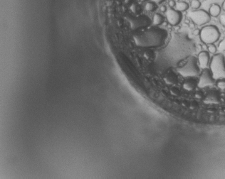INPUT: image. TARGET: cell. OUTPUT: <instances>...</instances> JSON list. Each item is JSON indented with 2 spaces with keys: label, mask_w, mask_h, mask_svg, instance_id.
I'll return each instance as SVG.
<instances>
[{
  "label": "cell",
  "mask_w": 225,
  "mask_h": 179,
  "mask_svg": "<svg viewBox=\"0 0 225 179\" xmlns=\"http://www.w3.org/2000/svg\"><path fill=\"white\" fill-rule=\"evenodd\" d=\"M214 79L212 76V72H211L210 70L205 68L201 73L197 85L200 88H203V87H205L212 86V85H214Z\"/></svg>",
  "instance_id": "cell-6"
},
{
  "label": "cell",
  "mask_w": 225,
  "mask_h": 179,
  "mask_svg": "<svg viewBox=\"0 0 225 179\" xmlns=\"http://www.w3.org/2000/svg\"><path fill=\"white\" fill-rule=\"evenodd\" d=\"M196 85H197L196 81H195V80H194L192 78H189V79L185 80L183 83L184 89L188 91L193 90L195 88V87H196Z\"/></svg>",
  "instance_id": "cell-11"
},
{
  "label": "cell",
  "mask_w": 225,
  "mask_h": 179,
  "mask_svg": "<svg viewBox=\"0 0 225 179\" xmlns=\"http://www.w3.org/2000/svg\"><path fill=\"white\" fill-rule=\"evenodd\" d=\"M200 34V31L198 30V29H197V30H195V32H194V34L195 35H198Z\"/></svg>",
  "instance_id": "cell-24"
},
{
  "label": "cell",
  "mask_w": 225,
  "mask_h": 179,
  "mask_svg": "<svg viewBox=\"0 0 225 179\" xmlns=\"http://www.w3.org/2000/svg\"><path fill=\"white\" fill-rule=\"evenodd\" d=\"M164 21V17L162 15L159 14H155L153 16V19H152V22L153 24L155 26H158V25L162 24Z\"/></svg>",
  "instance_id": "cell-14"
},
{
  "label": "cell",
  "mask_w": 225,
  "mask_h": 179,
  "mask_svg": "<svg viewBox=\"0 0 225 179\" xmlns=\"http://www.w3.org/2000/svg\"><path fill=\"white\" fill-rule=\"evenodd\" d=\"M175 7L176 10L182 12V11H185L188 9L189 5L185 2H179L176 3Z\"/></svg>",
  "instance_id": "cell-13"
},
{
  "label": "cell",
  "mask_w": 225,
  "mask_h": 179,
  "mask_svg": "<svg viewBox=\"0 0 225 179\" xmlns=\"http://www.w3.org/2000/svg\"><path fill=\"white\" fill-rule=\"evenodd\" d=\"M187 17L195 24L198 25V26H202V25L207 24L211 19L209 14L207 13L206 11L202 10V9L189 11L187 13Z\"/></svg>",
  "instance_id": "cell-5"
},
{
  "label": "cell",
  "mask_w": 225,
  "mask_h": 179,
  "mask_svg": "<svg viewBox=\"0 0 225 179\" xmlns=\"http://www.w3.org/2000/svg\"><path fill=\"white\" fill-rule=\"evenodd\" d=\"M209 54L206 51H202L199 53L198 55V62L199 64V66L202 68L205 69L207 68V65L209 64Z\"/></svg>",
  "instance_id": "cell-9"
},
{
  "label": "cell",
  "mask_w": 225,
  "mask_h": 179,
  "mask_svg": "<svg viewBox=\"0 0 225 179\" xmlns=\"http://www.w3.org/2000/svg\"><path fill=\"white\" fill-rule=\"evenodd\" d=\"M199 36L202 41L205 44H213L220 38V34L216 26H207L202 29Z\"/></svg>",
  "instance_id": "cell-4"
},
{
  "label": "cell",
  "mask_w": 225,
  "mask_h": 179,
  "mask_svg": "<svg viewBox=\"0 0 225 179\" xmlns=\"http://www.w3.org/2000/svg\"><path fill=\"white\" fill-rule=\"evenodd\" d=\"M168 5H169V6H170V7H172V8H173V7H175L176 2H175V1H174V0H170V2H169V3H168Z\"/></svg>",
  "instance_id": "cell-21"
},
{
  "label": "cell",
  "mask_w": 225,
  "mask_h": 179,
  "mask_svg": "<svg viewBox=\"0 0 225 179\" xmlns=\"http://www.w3.org/2000/svg\"><path fill=\"white\" fill-rule=\"evenodd\" d=\"M167 7H165V6H162L161 7H160V11H162V12H166L167 11Z\"/></svg>",
  "instance_id": "cell-22"
},
{
  "label": "cell",
  "mask_w": 225,
  "mask_h": 179,
  "mask_svg": "<svg viewBox=\"0 0 225 179\" xmlns=\"http://www.w3.org/2000/svg\"><path fill=\"white\" fill-rule=\"evenodd\" d=\"M165 1V0H152V2H155V4H160V3H162V2Z\"/></svg>",
  "instance_id": "cell-23"
},
{
  "label": "cell",
  "mask_w": 225,
  "mask_h": 179,
  "mask_svg": "<svg viewBox=\"0 0 225 179\" xmlns=\"http://www.w3.org/2000/svg\"><path fill=\"white\" fill-rule=\"evenodd\" d=\"M210 71L214 80L225 79V63L222 54L218 53L213 56L210 63Z\"/></svg>",
  "instance_id": "cell-2"
},
{
  "label": "cell",
  "mask_w": 225,
  "mask_h": 179,
  "mask_svg": "<svg viewBox=\"0 0 225 179\" xmlns=\"http://www.w3.org/2000/svg\"><path fill=\"white\" fill-rule=\"evenodd\" d=\"M208 51H209V53H215L217 51L216 46L213 44H209Z\"/></svg>",
  "instance_id": "cell-19"
},
{
  "label": "cell",
  "mask_w": 225,
  "mask_h": 179,
  "mask_svg": "<svg viewBox=\"0 0 225 179\" xmlns=\"http://www.w3.org/2000/svg\"><path fill=\"white\" fill-rule=\"evenodd\" d=\"M167 37V32L162 29H151L135 37L137 45L143 47H154L162 44Z\"/></svg>",
  "instance_id": "cell-1"
},
{
  "label": "cell",
  "mask_w": 225,
  "mask_h": 179,
  "mask_svg": "<svg viewBox=\"0 0 225 179\" xmlns=\"http://www.w3.org/2000/svg\"><path fill=\"white\" fill-rule=\"evenodd\" d=\"M217 85L219 88L221 90L225 89V80L224 79H219L217 82Z\"/></svg>",
  "instance_id": "cell-17"
},
{
  "label": "cell",
  "mask_w": 225,
  "mask_h": 179,
  "mask_svg": "<svg viewBox=\"0 0 225 179\" xmlns=\"http://www.w3.org/2000/svg\"><path fill=\"white\" fill-rule=\"evenodd\" d=\"M201 3L199 0H192L191 2V7L194 9H197L200 7Z\"/></svg>",
  "instance_id": "cell-16"
},
{
  "label": "cell",
  "mask_w": 225,
  "mask_h": 179,
  "mask_svg": "<svg viewBox=\"0 0 225 179\" xmlns=\"http://www.w3.org/2000/svg\"><path fill=\"white\" fill-rule=\"evenodd\" d=\"M145 10L148 11H152L155 10L156 8V5L155 3L153 2H150L146 3L145 6Z\"/></svg>",
  "instance_id": "cell-15"
},
{
  "label": "cell",
  "mask_w": 225,
  "mask_h": 179,
  "mask_svg": "<svg viewBox=\"0 0 225 179\" xmlns=\"http://www.w3.org/2000/svg\"><path fill=\"white\" fill-rule=\"evenodd\" d=\"M222 8L225 11V0H224V2H223V4H222Z\"/></svg>",
  "instance_id": "cell-25"
},
{
  "label": "cell",
  "mask_w": 225,
  "mask_h": 179,
  "mask_svg": "<svg viewBox=\"0 0 225 179\" xmlns=\"http://www.w3.org/2000/svg\"><path fill=\"white\" fill-rule=\"evenodd\" d=\"M218 49L220 51H224L225 50V38L219 44Z\"/></svg>",
  "instance_id": "cell-18"
},
{
  "label": "cell",
  "mask_w": 225,
  "mask_h": 179,
  "mask_svg": "<svg viewBox=\"0 0 225 179\" xmlns=\"http://www.w3.org/2000/svg\"><path fill=\"white\" fill-rule=\"evenodd\" d=\"M166 18L170 25L176 26L179 24L182 20V14L176 9H169L166 11Z\"/></svg>",
  "instance_id": "cell-7"
},
{
  "label": "cell",
  "mask_w": 225,
  "mask_h": 179,
  "mask_svg": "<svg viewBox=\"0 0 225 179\" xmlns=\"http://www.w3.org/2000/svg\"><path fill=\"white\" fill-rule=\"evenodd\" d=\"M141 1H145V0H141Z\"/></svg>",
  "instance_id": "cell-26"
},
{
  "label": "cell",
  "mask_w": 225,
  "mask_h": 179,
  "mask_svg": "<svg viewBox=\"0 0 225 179\" xmlns=\"http://www.w3.org/2000/svg\"><path fill=\"white\" fill-rule=\"evenodd\" d=\"M150 24V20L147 18V17H140L138 19H134L131 21V26L133 28H139V27L146 26Z\"/></svg>",
  "instance_id": "cell-8"
},
{
  "label": "cell",
  "mask_w": 225,
  "mask_h": 179,
  "mask_svg": "<svg viewBox=\"0 0 225 179\" xmlns=\"http://www.w3.org/2000/svg\"><path fill=\"white\" fill-rule=\"evenodd\" d=\"M221 12V7L220 5H217V4H213L210 6L209 9V14L210 16L216 17H218L220 14Z\"/></svg>",
  "instance_id": "cell-12"
},
{
  "label": "cell",
  "mask_w": 225,
  "mask_h": 179,
  "mask_svg": "<svg viewBox=\"0 0 225 179\" xmlns=\"http://www.w3.org/2000/svg\"><path fill=\"white\" fill-rule=\"evenodd\" d=\"M205 102L206 103H219L220 102L219 94L215 90L211 91L205 97Z\"/></svg>",
  "instance_id": "cell-10"
},
{
  "label": "cell",
  "mask_w": 225,
  "mask_h": 179,
  "mask_svg": "<svg viewBox=\"0 0 225 179\" xmlns=\"http://www.w3.org/2000/svg\"><path fill=\"white\" fill-rule=\"evenodd\" d=\"M177 71L182 76L185 77L197 76L199 73V66L197 65V59L193 56L189 57L187 62L183 66L178 68Z\"/></svg>",
  "instance_id": "cell-3"
},
{
  "label": "cell",
  "mask_w": 225,
  "mask_h": 179,
  "mask_svg": "<svg viewBox=\"0 0 225 179\" xmlns=\"http://www.w3.org/2000/svg\"><path fill=\"white\" fill-rule=\"evenodd\" d=\"M220 22L223 26H225V15H222L220 17Z\"/></svg>",
  "instance_id": "cell-20"
}]
</instances>
